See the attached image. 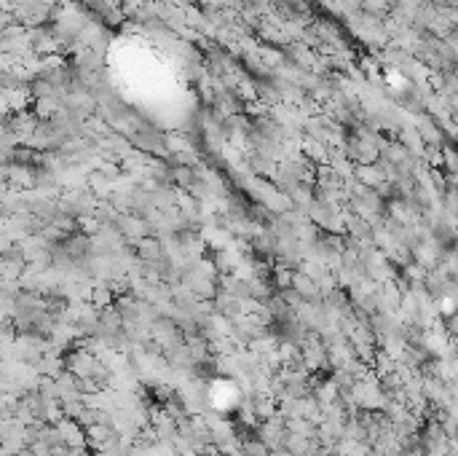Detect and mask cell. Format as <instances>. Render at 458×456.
<instances>
[{
    "instance_id": "6da1fadb",
    "label": "cell",
    "mask_w": 458,
    "mask_h": 456,
    "mask_svg": "<svg viewBox=\"0 0 458 456\" xmlns=\"http://www.w3.org/2000/svg\"><path fill=\"white\" fill-rule=\"evenodd\" d=\"M249 456H265V451L260 445H249Z\"/></svg>"
}]
</instances>
